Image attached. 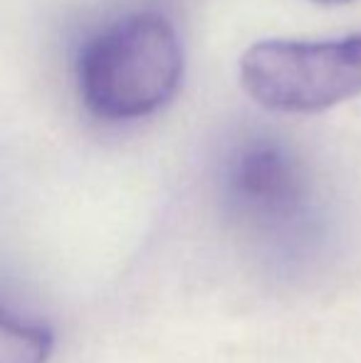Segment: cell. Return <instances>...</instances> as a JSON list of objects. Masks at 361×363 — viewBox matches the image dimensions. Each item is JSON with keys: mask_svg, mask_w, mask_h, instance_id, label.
I'll list each match as a JSON object with an SVG mask.
<instances>
[{"mask_svg": "<svg viewBox=\"0 0 361 363\" xmlns=\"http://www.w3.org/2000/svg\"><path fill=\"white\" fill-rule=\"evenodd\" d=\"M183 79V48L169 18L131 13L96 30L77 52L74 82L82 106L106 124L161 111Z\"/></svg>", "mask_w": 361, "mask_h": 363, "instance_id": "6da1fadb", "label": "cell"}, {"mask_svg": "<svg viewBox=\"0 0 361 363\" xmlns=\"http://www.w3.org/2000/svg\"><path fill=\"white\" fill-rule=\"evenodd\" d=\"M221 201L238 228L277 250H299L317 230L309 171L287 144L250 136L221 168Z\"/></svg>", "mask_w": 361, "mask_h": 363, "instance_id": "7a4b0ae2", "label": "cell"}, {"mask_svg": "<svg viewBox=\"0 0 361 363\" xmlns=\"http://www.w3.org/2000/svg\"><path fill=\"white\" fill-rule=\"evenodd\" d=\"M240 84L262 109L319 114L361 94V33L337 40H262L240 57Z\"/></svg>", "mask_w": 361, "mask_h": 363, "instance_id": "3957f363", "label": "cell"}, {"mask_svg": "<svg viewBox=\"0 0 361 363\" xmlns=\"http://www.w3.org/2000/svg\"><path fill=\"white\" fill-rule=\"evenodd\" d=\"M5 363H45V356L52 344L48 326L35 321L15 319L5 309Z\"/></svg>", "mask_w": 361, "mask_h": 363, "instance_id": "277c9868", "label": "cell"}, {"mask_svg": "<svg viewBox=\"0 0 361 363\" xmlns=\"http://www.w3.org/2000/svg\"><path fill=\"white\" fill-rule=\"evenodd\" d=\"M314 3H322V5H344V3H352V0H314Z\"/></svg>", "mask_w": 361, "mask_h": 363, "instance_id": "5b68a950", "label": "cell"}]
</instances>
